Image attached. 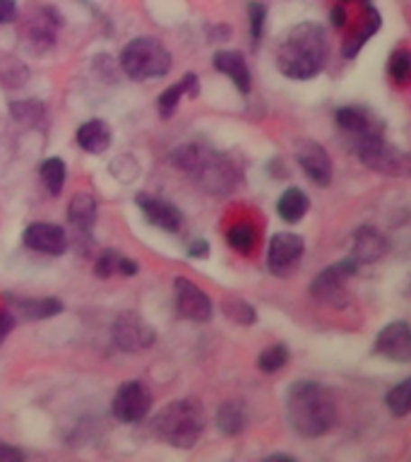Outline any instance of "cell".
<instances>
[{
	"label": "cell",
	"instance_id": "6da1fadb",
	"mask_svg": "<svg viewBox=\"0 0 411 462\" xmlns=\"http://www.w3.org/2000/svg\"><path fill=\"white\" fill-rule=\"evenodd\" d=\"M327 36L315 22H301L284 34L277 49V68L291 79H310L327 63Z\"/></svg>",
	"mask_w": 411,
	"mask_h": 462
},
{
	"label": "cell",
	"instance_id": "7a4b0ae2",
	"mask_svg": "<svg viewBox=\"0 0 411 462\" xmlns=\"http://www.w3.org/2000/svg\"><path fill=\"white\" fill-rule=\"evenodd\" d=\"M287 417L301 436L317 439L337 424V407L320 383L298 381L287 393Z\"/></svg>",
	"mask_w": 411,
	"mask_h": 462
},
{
	"label": "cell",
	"instance_id": "3957f363",
	"mask_svg": "<svg viewBox=\"0 0 411 462\" xmlns=\"http://www.w3.org/2000/svg\"><path fill=\"white\" fill-rule=\"evenodd\" d=\"M171 162L195 176L212 195H229L238 180V171L229 159L205 144H183L173 152Z\"/></svg>",
	"mask_w": 411,
	"mask_h": 462
},
{
	"label": "cell",
	"instance_id": "277c9868",
	"mask_svg": "<svg viewBox=\"0 0 411 462\" xmlns=\"http://www.w3.org/2000/svg\"><path fill=\"white\" fill-rule=\"evenodd\" d=\"M154 433L173 448H193L205 429V411L195 400L169 402L154 419Z\"/></svg>",
	"mask_w": 411,
	"mask_h": 462
},
{
	"label": "cell",
	"instance_id": "5b68a950",
	"mask_svg": "<svg viewBox=\"0 0 411 462\" xmlns=\"http://www.w3.org/2000/svg\"><path fill=\"white\" fill-rule=\"evenodd\" d=\"M121 68L132 79L161 78L171 70V53L151 36H140L123 49Z\"/></svg>",
	"mask_w": 411,
	"mask_h": 462
},
{
	"label": "cell",
	"instance_id": "8992f818",
	"mask_svg": "<svg viewBox=\"0 0 411 462\" xmlns=\"http://www.w3.org/2000/svg\"><path fill=\"white\" fill-rule=\"evenodd\" d=\"M356 143V152H359L361 162L373 169L378 173H385V176H392V173H404L406 171V157L404 152H399L397 147L385 143L382 137V125L380 128H373L363 133V135L353 137Z\"/></svg>",
	"mask_w": 411,
	"mask_h": 462
},
{
	"label": "cell",
	"instance_id": "52a82bcc",
	"mask_svg": "<svg viewBox=\"0 0 411 462\" xmlns=\"http://www.w3.org/2000/svg\"><path fill=\"white\" fill-rule=\"evenodd\" d=\"M151 410V393L142 381H128L123 383L121 388L115 390L111 411L114 417L123 424H137L142 421Z\"/></svg>",
	"mask_w": 411,
	"mask_h": 462
},
{
	"label": "cell",
	"instance_id": "ba28073f",
	"mask_svg": "<svg viewBox=\"0 0 411 462\" xmlns=\"http://www.w3.org/2000/svg\"><path fill=\"white\" fill-rule=\"evenodd\" d=\"M356 267H359V263L353 258H344L339 260L337 265L324 267L323 273L310 282V294L315 296L317 301L337 306V303L344 301V282L356 274Z\"/></svg>",
	"mask_w": 411,
	"mask_h": 462
},
{
	"label": "cell",
	"instance_id": "9c48e42d",
	"mask_svg": "<svg viewBox=\"0 0 411 462\" xmlns=\"http://www.w3.org/2000/svg\"><path fill=\"white\" fill-rule=\"evenodd\" d=\"M114 342L123 352H142L154 345V328L137 313H121L111 328Z\"/></svg>",
	"mask_w": 411,
	"mask_h": 462
},
{
	"label": "cell",
	"instance_id": "30bf717a",
	"mask_svg": "<svg viewBox=\"0 0 411 462\" xmlns=\"http://www.w3.org/2000/svg\"><path fill=\"white\" fill-rule=\"evenodd\" d=\"M173 287H176V310H178V316L186 318V320H193V323H207L212 313H215L209 296L187 277H176Z\"/></svg>",
	"mask_w": 411,
	"mask_h": 462
},
{
	"label": "cell",
	"instance_id": "8fae6325",
	"mask_svg": "<svg viewBox=\"0 0 411 462\" xmlns=\"http://www.w3.org/2000/svg\"><path fill=\"white\" fill-rule=\"evenodd\" d=\"M303 258V238L288 231H281L269 241V251H267V267L269 273L277 277H287L294 273Z\"/></svg>",
	"mask_w": 411,
	"mask_h": 462
},
{
	"label": "cell",
	"instance_id": "7c38bea8",
	"mask_svg": "<svg viewBox=\"0 0 411 462\" xmlns=\"http://www.w3.org/2000/svg\"><path fill=\"white\" fill-rule=\"evenodd\" d=\"M296 159L315 186H330L332 180V162L330 154L323 144L313 143V140H303L296 144Z\"/></svg>",
	"mask_w": 411,
	"mask_h": 462
},
{
	"label": "cell",
	"instance_id": "4fadbf2b",
	"mask_svg": "<svg viewBox=\"0 0 411 462\" xmlns=\"http://www.w3.org/2000/svg\"><path fill=\"white\" fill-rule=\"evenodd\" d=\"M375 352L382 354L385 359L399 361V364H409L411 361V332L409 325L404 320L385 325L375 339Z\"/></svg>",
	"mask_w": 411,
	"mask_h": 462
},
{
	"label": "cell",
	"instance_id": "5bb4252c",
	"mask_svg": "<svg viewBox=\"0 0 411 462\" xmlns=\"http://www.w3.org/2000/svg\"><path fill=\"white\" fill-rule=\"evenodd\" d=\"M22 241H24L29 251L43 253V255H60V253H65V245H68L65 231L58 224L50 222L29 224Z\"/></svg>",
	"mask_w": 411,
	"mask_h": 462
},
{
	"label": "cell",
	"instance_id": "9a60e30c",
	"mask_svg": "<svg viewBox=\"0 0 411 462\" xmlns=\"http://www.w3.org/2000/svg\"><path fill=\"white\" fill-rule=\"evenodd\" d=\"M137 208L142 209V215L147 217V222L154 224L157 229L164 231H178L180 224H183V217H180L178 208H173L171 202L159 200V198H151L147 193H140L135 198Z\"/></svg>",
	"mask_w": 411,
	"mask_h": 462
},
{
	"label": "cell",
	"instance_id": "2e32d148",
	"mask_svg": "<svg viewBox=\"0 0 411 462\" xmlns=\"http://www.w3.org/2000/svg\"><path fill=\"white\" fill-rule=\"evenodd\" d=\"M388 251V241L382 238V234L373 226H361L353 234V255L356 263H373V260L382 258Z\"/></svg>",
	"mask_w": 411,
	"mask_h": 462
},
{
	"label": "cell",
	"instance_id": "e0dca14e",
	"mask_svg": "<svg viewBox=\"0 0 411 462\" xmlns=\"http://www.w3.org/2000/svg\"><path fill=\"white\" fill-rule=\"evenodd\" d=\"M215 68L224 72L226 78H231V82L241 92H251V70H248V63H245V58L238 51H219L215 56Z\"/></svg>",
	"mask_w": 411,
	"mask_h": 462
},
{
	"label": "cell",
	"instance_id": "ac0fdd59",
	"mask_svg": "<svg viewBox=\"0 0 411 462\" xmlns=\"http://www.w3.org/2000/svg\"><path fill=\"white\" fill-rule=\"evenodd\" d=\"M334 118H337L339 128L344 130V133H349L352 137H359L363 135V133H368V130L380 128L378 118L363 106H342L337 114H334Z\"/></svg>",
	"mask_w": 411,
	"mask_h": 462
},
{
	"label": "cell",
	"instance_id": "d6986e66",
	"mask_svg": "<svg viewBox=\"0 0 411 462\" xmlns=\"http://www.w3.org/2000/svg\"><path fill=\"white\" fill-rule=\"evenodd\" d=\"M7 301L13 303V310L29 320H43V318H53L63 310V303L58 299H20V296H10Z\"/></svg>",
	"mask_w": 411,
	"mask_h": 462
},
{
	"label": "cell",
	"instance_id": "ffe728a7",
	"mask_svg": "<svg viewBox=\"0 0 411 462\" xmlns=\"http://www.w3.org/2000/svg\"><path fill=\"white\" fill-rule=\"evenodd\" d=\"M78 144L89 154H101L111 144V128L104 121H87L78 130Z\"/></svg>",
	"mask_w": 411,
	"mask_h": 462
},
{
	"label": "cell",
	"instance_id": "44dd1931",
	"mask_svg": "<svg viewBox=\"0 0 411 462\" xmlns=\"http://www.w3.org/2000/svg\"><path fill=\"white\" fill-rule=\"evenodd\" d=\"M197 92H200V87H197V78H195L193 72H187L186 78L180 79V82H176V85H171L169 89H166L161 97H159V114L164 116V118H171L173 111H176V106L180 104V97H186V94H190V97H197Z\"/></svg>",
	"mask_w": 411,
	"mask_h": 462
},
{
	"label": "cell",
	"instance_id": "7402d4cb",
	"mask_svg": "<svg viewBox=\"0 0 411 462\" xmlns=\"http://www.w3.org/2000/svg\"><path fill=\"white\" fill-rule=\"evenodd\" d=\"M70 224L79 234H89L96 222V202L89 193H78L70 200V209H68Z\"/></svg>",
	"mask_w": 411,
	"mask_h": 462
},
{
	"label": "cell",
	"instance_id": "603a6c76",
	"mask_svg": "<svg viewBox=\"0 0 411 462\" xmlns=\"http://www.w3.org/2000/svg\"><path fill=\"white\" fill-rule=\"evenodd\" d=\"M308 195L303 193L301 188H288V190L281 193L279 202H277V212H279L281 219L288 224L301 222L303 217H306V212H308Z\"/></svg>",
	"mask_w": 411,
	"mask_h": 462
},
{
	"label": "cell",
	"instance_id": "cb8c5ba5",
	"mask_svg": "<svg viewBox=\"0 0 411 462\" xmlns=\"http://www.w3.org/2000/svg\"><path fill=\"white\" fill-rule=\"evenodd\" d=\"M248 424V414H245L243 402H224L216 411V426L222 429L226 436H238Z\"/></svg>",
	"mask_w": 411,
	"mask_h": 462
},
{
	"label": "cell",
	"instance_id": "d4e9b609",
	"mask_svg": "<svg viewBox=\"0 0 411 462\" xmlns=\"http://www.w3.org/2000/svg\"><path fill=\"white\" fill-rule=\"evenodd\" d=\"M94 273L96 277H111V274H125V277H132L137 274V263L130 258H123L115 251H104L94 265Z\"/></svg>",
	"mask_w": 411,
	"mask_h": 462
},
{
	"label": "cell",
	"instance_id": "484cf974",
	"mask_svg": "<svg viewBox=\"0 0 411 462\" xmlns=\"http://www.w3.org/2000/svg\"><path fill=\"white\" fill-rule=\"evenodd\" d=\"M226 241H229V245L233 248V251L251 253L252 248L258 245L260 234L251 222H238L226 231Z\"/></svg>",
	"mask_w": 411,
	"mask_h": 462
},
{
	"label": "cell",
	"instance_id": "4316f807",
	"mask_svg": "<svg viewBox=\"0 0 411 462\" xmlns=\"http://www.w3.org/2000/svg\"><path fill=\"white\" fill-rule=\"evenodd\" d=\"M378 27H380V14L375 13V10H368L366 13V20H363V27L359 29V34H353L349 42L344 43V56L346 58H353L356 53L361 51V46L370 39V36L378 32Z\"/></svg>",
	"mask_w": 411,
	"mask_h": 462
},
{
	"label": "cell",
	"instance_id": "83f0119b",
	"mask_svg": "<svg viewBox=\"0 0 411 462\" xmlns=\"http://www.w3.org/2000/svg\"><path fill=\"white\" fill-rule=\"evenodd\" d=\"M65 176H68V169H65L63 159L50 157L41 164V180L43 186L49 188L50 195H60L65 186Z\"/></svg>",
	"mask_w": 411,
	"mask_h": 462
},
{
	"label": "cell",
	"instance_id": "f1b7e54d",
	"mask_svg": "<svg viewBox=\"0 0 411 462\" xmlns=\"http://www.w3.org/2000/svg\"><path fill=\"white\" fill-rule=\"evenodd\" d=\"M385 402H388V410L395 417H406L411 410V383L402 381L399 385H395L385 397Z\"/></svg>",
	"mask_w": 411,
	"mask_h": 462
},
{
	"label": "cell",
	"instance_id": "f546056e",
	"mask_svg": "<svg viewBox=\"0 0 411 462\" xmlns=\"http://www.w3.org/2000/svg\"><path fill=\"white\" fill-rule=\"evenodd\" d=\"M288 361V349L284 345H269L265 352L260 354L258 366L262 374H277L281 368L287 366Z\"/></svg>",
	"mask_w": 411,
	"mask_h": 462
},
{
	"label": "cell",
	"instance_id": "4dcf8cb0",
	"mask_svg": "<svg viewBox=\"0 0 411 462\" xmlns=\"http://www.w3.org/2000/svg\"><path fill=\"white\" fill-rule=\"evenodd\" d=\"M29 70L13 56H0V79L10 87L22 85L27 79Z\"/></svg>",
	"mask_w": 411,
	"mask_h": 462
},
{
	"label": "cell",
	"instance_id": "1f68e13d",
	"mask_svg": "<svg viewBox=\"0 0 411 462\" xmlns=\"http://www.w3.org/2000/svg\"><path fill=\"white\" fill-rule=\"evenodd\" d=\"M224 313L238 325L255 323V310H252L251 303H245L243 299H226V301H224Z\"/></svg>",
	"mask_w": 411,
	"mask_h": 462
},
{
	"label": "cell",
	"instance_id": "d6a6232c",
	"mask_svg": "<svg viewBox=\"0 0 411 462\" xmlns=\"http://www.w3.org/2000/svg\"><path fill=\"white\" fill-rule=\"evenodd\" d=\"M389 75L397 85H406L411 75V56L406 51H395L389 56Z\"/></svg>",
	"mask_w": 411,
	"mask_h": 462
},
{
	"label": "cell",
	"instance_id": "836d02e7",
	"mask_svg": "<svg viewBox=\"0 0 411 462\" xmlns=\"http://www.w3.org/2000/svg\"><path fill=\"white\" fill-rule=\"evenodd\" d=\"M13 116L14 121L22 123V125H39L43 121V106L41 104H34V101H27V104H13Z\"/></svg>",
	"mask_w": 411,
	"mask_h": 462
},
{
	"label": "cell",
	"instance_id": "e575fe53",
	"mask_svg": "<svg viewBox=\"0 0 411 462\" xmlns=\"http://www.w3.org/2000/svg\"><path fill=\"white\" fill-rule=\"evenodd\" d=\"M265 5L262 3H251L248 5V17H251V36L252 42L258 43L262 36V27H265Z\"/></svg>",
	"mask_w": 411,
	"mask_h": 462
},
{
	"label": "cell",
	"instance_id": "d590c367",
	"mask_svg": "<svg viewBox=\"0 0 411 462\" xmlns=\"http://www.w3.org/2000/svg\"><path fill=\"white\" fill-rule=\"evenodd\" d=\"M20 460H24V453L0 440V462H20Z\"/></svg>",
	"mask_w": 411,
	"mask_h": 462
},
{
	"label": "cell",
	"instance_id": "8d00e7d4",
	"mask_svg": "<svg viewBox=\"0 0 411 462\" xmlns=\"http://www.w3.org/2000/svg\"><path fill=\"white\" fill-rule=\"evenodd\" d=\"M14 328V318L13 313H7V310H0V345H3V339L13 332Z\"/></svg>",
	"mask_w": 411,
	"mask_h": 462
},
{
	"label": "cell",
	"instance_id": "74e56055",
	"mask_svg": "<svg viewBox=\"0 0 411 462\" xmlns=\"http://www.w3.org/2000/svg\"><path fill=\"white\" fill-rule=\"evenodd\" d=\"M17 13V0H0V24L10 22Z\"/></svg>",
	"mask_w": 411,
	"mask_h": 462
},
{
	"label": "cell",
	"instance_id": "f35d334b",
	"mask_svg": "<svg viewBox=\"0 0 411 462\" xmlns=\"http://www.w3.org/2000/svg\"><path fill=\"white\" fill-rule=\"evenodd\" d=\"M187 253H190V258H207L209 244L205 241V238H200V241H193V244H190V248H187Z\"/></svg>",
	"mask_w": 411,
	"mask_h": 462
},
{
	"label": "cell",
	"instance_id": "ab89813d",
	"mask_svg": "<svg viewBox=\"0 0 411 462\" xmlns=\"http://www.w3.org/2000/svg\"><path fill=\"white\" fill-rule=\"evenodd\" d=\"M344 20H346L344 7L337 5L334 10H332V24H334V27H344Z\"/></svg>",
	"mask_w": 411,
	"mask_h": 462
}]
</instances>
